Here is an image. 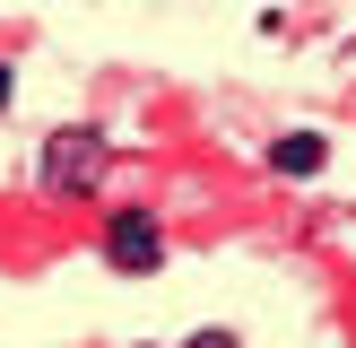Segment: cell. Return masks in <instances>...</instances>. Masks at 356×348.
Instances as JSON below:
<instances>
[{"mask_svg":"<svg viewBox=\"0 0 356 348\" xmlns=\"http://www.w3.org/2000/svg\"><path fill=\"white\" fill-rule=\"evenodd\" d=\"M313 166H322V139H305V131L278 139V174H313Z\"/></svg>","mask_w":356,"mask_h":348,"instance_id":"3","label":"cell"},{"mask_svg":"<svg viewBox=\"0 0 356 348\" xmlns=\"http://www.w3.org/2000/svg\"><path fill=\"white\" fill-rule=\"evenodd\" d=\"M96 166H104V139L87 131V122L44 139V191H79V183H96Z\"/></svg>","mask_w":356,"mask_h":348,"instance_id":"2","label":"cell"},{"mask_svg":"<svg viewBox=\"0 0 356 348\" xmlns=\"http://www.w3.org/2000/svg\"><path fill=\"white\" fill-rule=\"evenodd\" d=\"M104 261H113L122 278H148L156 261H165V226H156L148 209H113V218H104Z\"/></svg>","mask_w":356,"mask_h":348,"instance_id":"1","label":"cell"},{"mask_svg":"<svg viewBox=\"0 0 356 348\" xmlns=\"http://www.w3.org/2000/svg\"><path fill=\"white\" fill-rule=\"evenodd\" d=\"M9 87H17V79H9V61H0V104H9Z\"/></svg>","mask_w":356,"mask_h":348,"instance_id":"4","label":"cell"}]
</instances>
